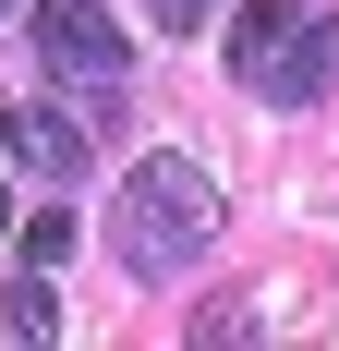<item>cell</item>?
Segmentation results:
<instances>
[{"label": "cell", "mask_w": 339, "mask_h": 351, "mask_svg": "<svg viewBox=\"0 0 339 351\" xmlns=\"http://www.w3.org/2000/svg\"><path fill=\"white\" fill-rule=\"evenodd\" d=\"M218 12H231V0H158V36H206Z\"/></svg>", "instance_id": "cell-7"}, {"label": "cell", "mask_w": 339, "mask_h": 351, "mask_svg": "<svg viewBox=\"0 0 339 351\" xmlns=\"http://www.w3.org/2000/svg\"><path fill=\"white\" fill-rule=\"evenodd\" d=\"M12 243H25V267H61V254H73V206H36Z\"/></svg>", "instance_id": "cell-6"}, {"label": "cell", "mask_w": 339, "mask_h": 351, "mask_svg": "<svg viewBox=\"0 0 339 351\" xmlns=\"http://www.w3.org/2000/svg\"><path fill=\"white\" fill-rule=\"evenodd\" d=\"M0 327H12V339H61V291H49V267H25V279L0 291Z\"/></svg>", "instance_id": "cell-5"}, {"label": "cell", "mask_w": 339, "mask_h": 351, "mask_svg": "<svg viewBox=\"0 0 339 351\" xmlns=\"http://www.w3.org/2000/svg\"><path fill=\"white\" fill-rule=\"evenodd\" d=\"M0 243H12V182H0Z\"/></svg>", "instance_id": "cell-8"}, {"label": "cell", "mask_w": 339, "mask_h": 351, "mask_svg": "<svg viewBox=\"0 0 339 351\" xmlns=\"http://www.w3.org/2000/svg\"><path fill=\"white\" fill-rule=\"evenodd\" d=\"M109 243H121V267H134V279H182V267L218 243V182H206L194 158H145V170L121 182Z\"/></svg>", "instance_id": "cell-2"}, {"label": "cell", "mask_w": 339, "mask_h": 351, "mask_svg": "<svg viewBox=\"0 0 339 351\" xmlns=\"http://www.w3.org/2000/svg\"><path fill=\"white\" fill-rule=\"evenodd\" d=\"M0 12H12V0H0Z\"/></svg>", "instance_id": "cell-9"}, {"label": "cell", "mask_w": 339, "mask_h": 351, "mask_svg": "<svg viewBox=\"0 0 339 351\" xmlns=\"http://www.w3.org/2000/svg\"><path fill=\"white\" fill-rule=\"evenodd\" d=\"M231 85H255L267 109H315V97L339 85V12L231 0Z\"/></svg>", "instance_id": "cell-1"}, {"label": "cell", "mask_w": 339, "mask_h": 351, "mask_svg": "<svg viewBox=\"0 0 339 351\" xmlns=\"http://www.w3.org/2000/svg\"><path fill=\"white\" fill-rule=\"evenodd\" d=\"M36 61H49V85H121L134 73V36L109 25L97 0H49L36 12Z\"/></svg>", "instance_id": "cell-3"}, {"label": "cell", "mask_w": 339, "mask_h": 351, "mask_svg": "<svg viewBox=\"0 0 339 351\" xmlns=\"http://www.w3.org/2000/svg\"><path fill=\"white\" fill-rule=\"evenodd\" d=\"M12 158H25L36 182H85V158H97V145H85V121H73V109H12Z\"/></svg>", "instance_id": "cell-4"}]
</instances>
